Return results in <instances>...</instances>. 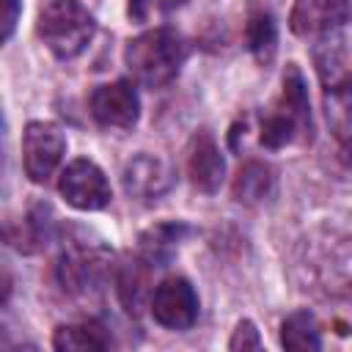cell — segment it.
<instances>
[{
    "label": "cell",
    "mask_w": 352,
    "mask_h": 352,
    "mask_svg": "<svg viewBox=\"0 0 352 352\" xmlns=\"http://www.w3.org/2000/svg\"><path fill=\"white\" fill-rule=\"evenodd\" d=\"M302 289L327 311L330 327L352 338V228H322L300 256Z\"/></svg>",
    "instance_id": "obj_1"
},
{
    "label": "cell",
    "mask_w": 352,
    "mask_h": 352,
    "mask_svg": "<svg viewBox=\"0 0 352 352\" xmlns=\"http://www.w3.org/2000/svg\"><path fill=\"white\" fill-rule=\"evenodd\" d=\"M294 140H314V116L308 85L297 63H286L280 77V96L275 104L261 116L258 124V143L270 151H278Z\"/></svg>",
    "instance_id": "obj_2"
},
{
    "label": "cell",
    "mask_w": 352,
    "mask_h": 352,
    "mask_svg": "<svg viewBox=\"0 0 352 352\" xmlns=\"http://www.w3.org/2000/svg\"><path fill=\"white\" fill-rule=\"evenodd\" d=\"M187 55H190V44L179 30L168 25L143 30L140 36L129 38L124 47V63L132 72L135 82L151 91L173 82L182 66L187 63Z\"/></svg>",
    "instance_id": "obj_3"
},
{
    "label": "cell",
    "mask_w": 352,
    "mask_h": 352,
    "mask_svg": "<svg viewBox=\"0 0 352 352\" xmlns=\"http://www.w3.org/2000/svg\"><path fill=\"white\" fill-rule=\"evenodd\" d=\"M36 33L58 60H74L96 36V16L80 0H47L38 11Z\"/></svg>",
    "instance_id": "obj_4"
},
{
    "label": "cell",
    "mask_w": 352,
    "mask_h": 352,
    "mask_svg": "<svg viewBox=\"0 0 352 352\" xmlns=\"http://www.w3.org/2000/svg\"><path fill=\"white\" fill-rule=\"evenodd\" d=\"M110 272H113V256L102 245H85L77 239L63 245L55 264V278L60 289L72 297H82L102 289Z\"/></svg>",
    "instance_id": "obj_5"
},
{
    "label": "cell",
    "mask_w": 352,
    "mask_h": 352,
    "mask_svg": "<svg viewBox=\"0 0 352 352\" xmlns=\"http://www.w3.org/2000/svg\"><path fill=\"white\" fill-rule=\"evenodd\" d=\"M198 292L184 275H168L160 280L148 297V311L154 322L165 330H190L198 322Z\"/></svg>",
    "instance_id": "obj_6"
},
{
    "label": "cell",
    "mask_w": 352,
    "mask_h": 352,
    "mask_svg": "<svg viewBox=\"0 0 352 352\" xmlns=\"http://www.w3.org/2000/svg\"><path fill=\"white\" fill-rule=\"evenodd\" d=\"M58 192L77 212H99L113 198V190H110L104 170L94 160H85V157L72 160L60 170Z\"/></svg>",
    "instance_id": "obj_7"
},
{
    "label": "cell",
    "mask_w": 352,
    "mask_h": 352,
    "mask_svg": "<svg viewBox=\"0 0 352 352\" xmlns=\"http://www.w3.org/2000/svg\"><path fill=\"white\" fill-rule=\"evenodd\" d=\"M66 154V135L52 121H28L22 132V168L33 184H44Z\"/></svg>",
    "instance_id": "obj_8"
},
{
    "label": "cell",
    "mask_w": 352,
    "mask_h": 352,
    "mask_svg": "<svg viewBox=\"0 0 352 352\" xmlns=\"http://www.w3.org/2000/svg\"><path fill=\"white\" fill-rule=\"evenodd\" d=\"M88 107L102 129H132L140 118V96L129 80L96 85L91 91Z\"/></svg>",
    "instance_id": "obj_9"
},
{
    "label": "cell",
    "mask_w": 352,
    "mask_h": 352,
    "mask_svg": "<svg viewBox=\"0 0 352 352\" xmlns=\"http://www.w3.org/2000/svg\"><path fill=\"white\" fill-rule=\"evenodd\" d=\"M352 19V0H294L289 30L300 38H322Z\"/></svg>",
    "instance_id": "obj_10"
},
{
    "label": "cell",
    "mask_w": 352,
    "mask_h": 352,
    "mask_svg": "<svg viewBox=\"0 0 352 352\" xmlns=\"http://www.w3.org/2000/svg\"><path fill=\"white\" fill-rule=\"evenodd\" d=\"M173 182H176L173 168L162 157H154V154H146V151L135 154L121 170L124 192L135 201H143V204L160 201L165 192H170Z\"/></svg>",
    "instance_id": "obj_11"
},
{
    "label": "cell",
    "mask_w": 352,
    "mask_h": 352,
    "mask_svg": "<svg viewBox=\"0 0 352 352\" xmlns=\"http://www.w3.org/2000/svg\"><path fill=\"white\" fill-rule=\"evenodd\" d=\"M187 176L192 182L195 190L214 195L226 179V160L223 151L217 146V140L212 138V132L201 129L192 135L190 148H187Z\"/></svg>",
    "instance_id": "obj_12"
},
{
    "label": "cell",
    "mask_w": 352,
    "mask_h": 352,
    "mask_svg": "<svg viewBox=\"0 0 352 352\" xmlns=\"http://www.w3.org/2000/svg\"><path fill=\"white\" fill-rule=\"evenodd\" d=\"M311 58H314V69L319 74L322 91L352 85V44L341 30L316 38V44L311 47Z\"/></svg>",
    "instance_id": "obj_13"
},
{
    "label": "cell",
    "mask_w": 352,
    "mask_h": 352,
    "mask_svg": "<svg viewBox=\"0 0 352 352\" xmlns=\"http://www.w3.org/2000/svg\"><path fill=\"white\" fill-rule=\"evenodd\" d=\"M190 234H192V228L184 220H162V223H154L151 228H146L138 236V256L146 264H151L154 270L157 267H168L170 258L176 256L179 245Z\"/></svg>",
    "instance_id": "obj_14"
},
{
    "label": "cell",
    "mask_w": 352,
    "mask_h": 352,
    "mask_svg": "<svg viewBox=\"0 0 352 352\" xmlns=\"http://www.w3.org/2000/svg\"><path fill=\"white\" fill-rule=\"evenodd\" d=\"M6 239L22 250V253H38L44 250L52 239H55V214H52V206L38 201L28 209L25 220L14 228V226H6Z\"/></svg>",
    "instance_id": "obj_15"
},
{
    "label": "cell",
    "mask_w": 352,
    "mask_h": 352,
    "mask_svg": "<svg viewBox=\"0 0 352 352\" xmlns=\"http://www.w3.org/2000/svg\"><path fill=\"white\" fill-rule=\"evenodd\" d=\"M245 47L258 66H270L278 52V22L267 6H250L245 19Z\"/></svg>",
    "instance_id": "obj_16"
},
{
    "label": "cell",
    "mask_w": 352,
    "mask_h": 352,
    "mask_svg": "<svg viewBox=\"0 0 352 352\" xmlns=\"http://www.w3.org/2000/svg\"><path fill=\"white\" fill-rule=\"evenodd\" d=\"M154 267L146 264L140 256L138 258H126L124 264H118L113 270V283H116V294L124 305V311L129 316H138L143 308V300L148 294V272ZM151 297V294H148Z\"/></svg>",
    "instance_id": "obj_17"
},
{
    "label": "cell",
    "mask_w": 352,
    "mask_h": 352,
    "mask_svg": "<svg viewBox=\"0 0 352 352\" xmlns=\"http://www.w3.org/2000/svg\"><path fill=\"white\" fill-rule=\"evenodd\" d=\"M275 190V173L267 162L261 160H248L239 165L234 182H231V195L236 204L245 206H256L261 201H267Z\"/></svg>",
    "instance_id": "obj_18"
},
{
    "label": "cell",
    "mask_w": 352,
    "mask_h": 352,
    "mask_svg": "<svg viewBox=\"0 0 352 352\" xmlns=\"http://www.w3.org/2000/svg\"><path fill=\"white\" fill-rule=\"evenodd\" d=\"M52 346L58 352H74V349H107L113 346L110 330L96 322V319H85V322H69V324H58L52 333Z\"/></svg>",
    "instance_id": "obj_19"
},
{
    "label": "cell",
    "mask_w": 352,
    "mask_h": 352,
    "mask_svg": "<svg viewBox=\"0 0 352 352\" xmlns=\"http://www.w3.org/2000/svg\"><path fill=\"white\" fill-rule=\"evenodd\" d=\"M324 116L338 146L352 157V85L324 91Z\"/></svg>",
    "instance_id": "obj_20"
},
{
    "label": "cell",
    "mask_w": 352,
    "mask_h": 352,
    "mask_svg": "<svg viewBox=\"0 0 352 352\" xmlns=\"http://www.w3.org/2000/svg\"><path fill=\"white\" fill-rule=\"evenodd\" d=\"M280 346L283 349H311V352L322 349V330H319L316 314L308 308L292 311L280 322Z\"/></svg>",
    "instance_id": "obj_21"
},
{
    "label": "cell",
    "mask_w": 352,
    "mask_h": 352,
    "mask_svg": "<svg viewBox=\"0 0 352 352\" xmlns=\"http://www.w3.org/2000/svg\"><path fill=\"white\" fill-rule=\"evenodd\" d=\"M187 0H129L126 3V16L132 19V22H148V16L151 14H168V11H176V8H182Z\"/></svg>",
    "instance_id": "obj_22"
},
{
    "label": "cell",
    "mask_w": 352,
    "mask_h": 352,
    "mask_svg": "<svg viewBox=\"0 0 352 352\" xmlns=\"http://www.w3.org/2000/svg\"><path fill=\"white\" fill-rule=\"evenodd\" d=\"M228 349L231 352H245V349H261V336L256 330V324L250 319H239L231 338H228Z\"/></svg>",
    "instance_id": "obj_23"
},
{
    "label": "cell",
    "mask_w": 352,
    "mask_h": 352,
    "mask_svg": "<svg viewBox=\"0 0 352 352\" xmlns=\"http://www.w3.org/2000/svg\"><path fill=\"white\" fill-rule=\"evenodd\" d=\"M19 11H22V0H3V41H8L14 36V28L19 22Z\"/></svg>",
    "instance_id": "obj_24"
}]
</instances>
